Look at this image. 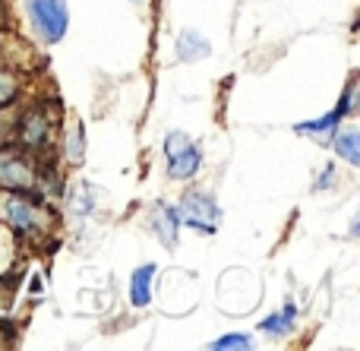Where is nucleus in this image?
Instances as JSON below:
<instances>
[{
    "label": "nucleus",
    "instance_id": "f3484780",
    "mask_svg": "<svg viewBox=\"0 0 360 351\" xmlns=\"http://www.w3.org/2000/svg\"><path fill=\"white\" fill-rule=\"evenodd\" d=\"M335 181H338V174H335V165H326V171H323V174H319V181H316V190H329Z\"/></svg>",
    "mask_w": 360,
    "mask_h": 351
},
{
    "label": "nucleus",
    "instance_id": "423d86ee",
    "mask_svg": "<svg viewBox=\"0 0 360 351\" xmlns=\"http://www.w3.org/2000/svg\"><path fill=\"white\" fill-rule=\"evenodd\" d=\"M149 228L158 234V241H162L168 250H174L177 247V231H180V215L177 209H171L168 203H158L155 209H152L149 215Z\"/></svg>",
    "mask_w": 360,
    "mask_h": 351
},
{
    "label": "nucleus",
    "instance_id": "a211bd4d",
    "mask_svg": "<svg viewBox=\"0 0 360 351\" xmlns=\"http://www.w3.org/2000/svg\"><path fill=\"white\" fill-rule=\"evenodd\" d=\"M133 4H146V0H133Z\"/></svg>",
    "mask_w": 360,
    "mask_h": 351
},
{
    "label": "nucleus",
    "instance_id": "f03ea898",
    "mask_svg": "<svg viewBox=\"0 0 360 351\" xmlns=\"http://www.w3.org/2000/svg\"><path fill=\"white\" fill-rule=\"evenodd\" d=\"M38 168L25 152L19 149H4L0 152V190L10 193H25V196H38Z\"/></svg>",
    "mask_w": 360,
    "mask_h": 351
},
{
    "label": "nucleus",
    "instance_id": "4468645a",
    "mask_svg": "<svg viewBox=\"0 0 360 351\" xmlns=\"http://www.w3.org/2000/svg\"><path fill=\"white\" fill-rule=\"evenodd\" d=\"M193 139L186 136V133H180V130H174V133H168V136H165V158L168 155H174V152H180L184 149V146H190Z\"/></svg>",
    "mask_w": 360,
    "mask_h": 351
},
{
    "label": "nucleus",
    "instance_id": "2eb2a0df",
    "mask_svg": "<svg viewBox=\"0 0 360 351\" xmlns=\"http://www.w3.org/2000/svg\"><path fill=\"white\" fill-rule=\"evenodd\" d=\"M212 348L215 351H221V348H253V342H250L247 336L237 333V336H221V339H215L212 342Z\"/></svg>",
    "mask_w": 360,
    "mask_h": 351
},
{
    "label": "nucleus",
    "instance_id": "dca6fc26",
    "mask_svg": "<svg viewBox=\"0 0 360 351\" xmlns=\"http://www.w3.org/2000/svg\"><path fill=\"white\" fill-rule=\"evenodd\" d=\"M82 149H86V139H82V127L70 136V162L73 165H79L82 162Z\"/></svg>",
    "mask_w": 360,
    "mask_h": 351
},
{
    "label": "nucleus",
    "instance_id": "6e6552de",
    "mask_svg": "<svg viewBox=\"0 0 360 351\" xmlns=\"http://www.w3.org/2000/svg\"><path fill=\"white\" fill-rule=\"evenodd\" d=\"M158 266L155 263H146L139 269H133L130 276V304L133 307H146L152 301V279H155Z\"/></svg>",
    "mask_w": 360,
    "mask_h": 351
},
{
    "label": "nucleus",
    "instance_id": "f8f14e48",
    "mask_svg": "<svg viewBox=\"0 0 360 351\" xmlns=\"http://www.w3.org/2000/svg\"><path fill=\"white\" fill-rule=\"evenodd\" d=\"M92 206H95L92 187H89V184H76V190H73V212L76 215H89V212H92Z\"/></svg>",
    "mask_w": 360,
    "mask_h": 351
},
{
    "label": "nucleus",
    "instance_id": "f257e3e1",
    "mask_svg": "<svg viewBox=\"0 0 360 351\" xmlns=\"http://www.w3.org/2000/svg\"><path fill=\"white\" fill-rule=\"evenodd\" d=\"M25 10H29V23L35 29L38 42L57 44L67 35V25H70L67 0H25Z\"/></svg>",
    "mask_w": 360,
    "mask_h": 351
},
{
    "label": "nucleus",
    "instance_id": "20e7f679",
    "mask_svg": "<svg viewBox=\"0 0 360 351\" xmlns=\"http://www.w3.org/2000/svg\"><path fill=\"white\" fill-rule=\"evenodd\" d=\"M54 136V114L48 108H35V111H25L19 120V139H22L25 149H44Z\"/></svg>",
    "mask_w": 360,
    "mask_h": 351
},
{
    "label": "nucleus",
    "instance_id": "0eeeda50",
    "mask_svg": "<svg viewBox=\"0 0 360 351\" xmlns=\"http://www.w3.org/2000/svg\"><path fill=\"white\" fill-rule=\"evenodd\" d=\"M199 168H202V152H199L196 143L184 146L180 152L168 155V174L174 177V181H190Z\"/></svg>",
    "mask_w": 360,
    "mask_h": 351
},
{
    "label": "nucleus",
    "instance_id": "9b49d317",
    "mask_svg": "<svg viewBox=\"0 0 360 351\" xmlns=\"http://www.w3.org/2000/svg\"><path fill=\"white\" fill-rule=\"evenodd\" d=\"M332 146H335V152L345 158L348 165H360V149H357V143H360V133L357 130H345V133H332Z\"/></svg>",
    "mask_w": 360,
    "mask_h": 351
},
{
    "label": "nucleus",
    "instance_id": "7ed1b4c3",
    "mask_svg": "<svg viewBox=\"0 0 360 351\" xmlns=\"http://www.w3.org/2000/svg\"><path fill=\"white\" fill-rule=\"evenodd\" d=\"M177 215H180V225H190L202 234H212L218 228V222H221V209H218L215 196L202 193V190H186L180 196Z\"/></svg>",
    "mask_w": 360,
    "mask_h": 351
},
{
    "label": "nucleus",
    "instance_id": "9d476101",
    "mask_svg": "<svg viewBox=\"0 0 360 351\" xmlns=\"http://www.w3.org/2000/svg\"><path fill=\"white\" fill-rule=\"evenodd\" d=\"M294 317H297L294 304H285V307H281L275 317L262 320V323H259V329H262V333H269V336H275V339H281L285 333H291V329H294Z\"/></svg>",
    "mask_w": 360,
    "mask_h": 351
},
{
    "label": "nucleus",
    "instance_id": "ddd939ff",
    "mask_svg": "<svg viewBox=\"0 0 360 351\" xmlns=\"http://www.w3.org/2000/svg\"><path fill=\"white\" fill-rule=\"evenodd\" d=\"M16 92H19L16 79H13L10 73H0V108H4V105H10V101L16 98Z\"/></svg>",
    "mask_w": 360,
    "mask_h": 351
},
{
    "label": "nucleus",
    "instance_id": "1a4fd4ad",
    "mask_svg": "<svg viewBox=\"0 0 360 351\" xmlns=\"http://www.w3.org/2000/svg\"><path fill=\"white\" fill-rule=\"evenodd\" d=\"M209 51H212V44L205 42L199 32H193V29L180 32V38H177V57L180 60H199V57H205Z\"/></svg>",
    "mask_w": 360,
    "mask_h": 351
},
{
    "label": "nucleus",
    "instance_id": "39448f33",
    "mask_svg": "<svg viewBox=\"0 0 360 351\" xmlns=\"http://www.w3.org/2000/svg\"><path fill=\"white\" fill-rule=\"evenodd\" d=\"M32 200H38V196L13 193L10 200H6V219H10V225L22 234L38 231V225H41V209H38Z\"/></svg>",
    "mask_w": 360,
    "mask_h": 351
}]
</instances>
